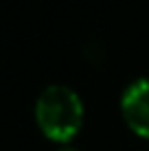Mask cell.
<instances>
[{
	"instance_id": "obj_2",
	"label": "cell",
	"mask_w": 149,
	"mask_h": 151,
	"mask_svg": "<svg viewBox=\"0 0 149 151\" xmlns=\"http://www.w3.org/2000/svg\"><path fill=\"white\" fill-rule=\"evenodd\" d=\"M121 114L125 118L127 127L136 136L149 140V79L147 77L132 81L123 90Z\"/></svg>"
},
{
	"instance_id": "obj_3",
	"label": "cell",
	"mask_w": 149,
	"mask_h": 151,
	"mask_svg": "<svg viewBox=\"0 0 149 151\" xmlns=\"http://www.w3.org/2000/svg\"><path fill=\"white\" fill-rule=\"evenodd\" d=\"M57 151H77V149H73V147H64V149H57Z\"/></svg>"
},
{
	"instance_id": "obj_1",
	"label": "cell",
	"mask_w": 149,
	"mask_h": 151,
	"mask_svg": "<svg viewBox=\"0 0 149 151\" xmlns=\"http://www.w3.org/2000/svg\"><path fill=\"white\" fill-rule=\"evenodd\" d=\"M35 121L48 140L68 142L83 123V103L68 86H48L35 101Z\"/></svg>"
}]
</instances>
